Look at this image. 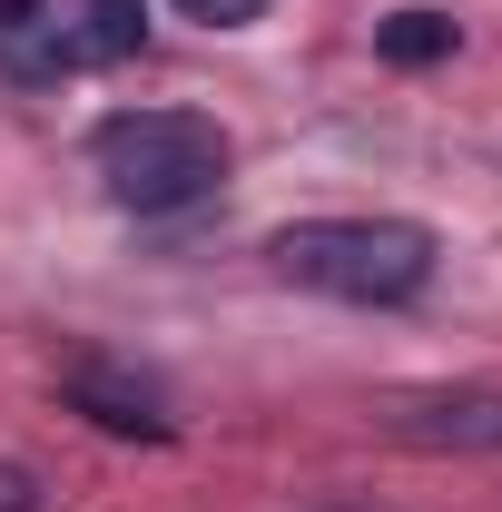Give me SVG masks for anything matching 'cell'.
I'll use <instances>...</instances> for the list:
<instances>
[{
	"label": "cell",
	"mask_w": 502,
	"mask_h": 512,
	"mask_svg": "<svg viewBox=\"0 0 502 512\" xmlns=\"http://www.w3.org/2000/svg\"><path fill=\"white\" fill-rule=\"evenodd\" d=\"M266 256L286 286H315L335 306H404L434 286V227L414 217H296Z\"/></svg>",
	"instance_id": "obj_1"
},
{
	"label": "cell",
	"mask_w": 502,
	"mask_h": 512,
	"mask_svg": "<svg viewBox=\"0 0 502 512\" xmlns=\"http://www.w3.org/2000/svg\"><path fill=\"white\" fill-rule=\"evenodd\" d=\"M89 158H99V178H109L119 207L178 217V207H197L227 178V128L207 109H119V119L89 128Z\"/></svg>",
	"instance_id": "obj_2"
},
{
	"label": "cell",
	"mask_w": 502,
	"mask_h": 512,
	"mask_svg": "<svg viewBox=\"0 0 502 512\" xmlns=\"http://www.w3.org/2000/svg\"><path fill=\"white\" fill-rule=\"evenodd\" d=\"M60 394H69V414H89L99 434H138V444H168V434H178L168 404H158V384L119 375V365H99V355H79L60 375Z\"/></svg>",
	"instance_id": "obj_3"
},
{
	"label": "cell",
	"mask_w": 502,
	"mask_h": 512,
	"mask_svg": "<svg viewBox=\"0 0 502 512\" xmlns=\"http://www.w3.org/2000/svg\"><path fill=\"white\" fill-rule=\"evenodd\" d=\"M394 434H414V444H473V453H502V394H493V384L404 394V404H394Z\"/></svg>",
	"instance_id": "obj_4"
},
{
	"label": "cell",
	"mask_w": 502,
	"mask_h": 512,
	"mask_svg": "<svg viewBox=\"0 0 502 512\" xmlns=\"http://www.w3.org/2000/svg\"><path fill=\"white\" fill-rule=\"evenodd\" d=\"M60 69H79V30H30V10L20 20H0V79H60Z\"/></svg>",
	"instance_id": "obj_5"
},
{
	"label": "cell",
	"mask_w": 502,
	"mask_h": 512,
	"mask_svg": "<svg viewBox=\"0 0 502 512\" xmlns=\"http://www.w3.org/2000/svg\"><path fill=\"white\" fill-rule=\"evenodd\" d=\"M453 40H463V30H453L443 10H394V20H375V50H384L394 69H434V60H453Z\"/></svg>",
	"instance_id": "obj_6"
},
{
	"label": "cell",
	"mask_w": 502,
	"mask_h": 512,
	"mask_svg": "<svg viewBox=\"0 0 502 512\" xmlns=\"http://www.w3.org/2000/svg\"><path fill=\"white\" fill-rule=\"evenodd\" d=\"M148 30V0H79V60H128Z\"/></svg>",
	"instance_id": "obj_7"
},
{
	"label": "cell",
	"mask_w": 502,
	"mask_h": 512,
	"mask_svg": "<svg viewBox=\"0 0 502 512\" xmlns=\"http://www.w3.org/2000/svg\"><path fill=\"white\" fill-rule=\"evenodd\" d=\"M178 10H188V20H207V30H247L266 0H178Z\"/></svg>",
	"instance_id": "obj_8"
},
{
	"label": "cell",
	"mask_w": 502,
	"mask_h": 512,
	"mask_svg": "<svg viewBox=\"0 0 502 512\" xmlns=\"http://www.w3.org/2000/svg\"><path fill=\"white\" fill-rule=\"evenodd\" d=\"M20 10H40V0H0V20H20Z\"/></svg>",
	"instance_id": "obj_9"
}]
</instances>
